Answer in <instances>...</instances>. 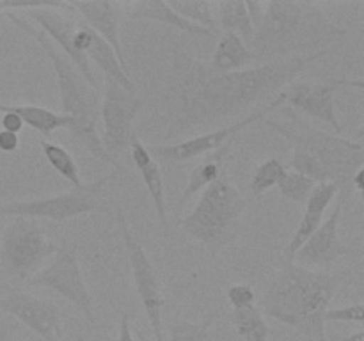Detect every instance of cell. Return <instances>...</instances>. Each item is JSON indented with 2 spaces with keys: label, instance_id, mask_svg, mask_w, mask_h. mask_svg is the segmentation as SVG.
Segmentation results:
<instances>
[{
  "label": "cell",
  "instance_id": "1",
  "mask_svg": "<svg viewBox=\"0 0 364 341\" xmlns=\"http://www.w3.org/2000/svg\"><path fill=\"white\" fill-rule=\"evenodd\" d=\"M327 53L329 50H322L240 71H217L171 41V66L159 96L167 119L164 142L242 114L247 116L252 107L265 105Z\"/></svg>",
  "mask_w": 364,
  "mask_h": 341
},
{
  "label": "cell",
  "instance_id": "2",
  "mask_svg": "<svg viewBox=\"0 0 364 341\" xmlns=\"http://www.w3.org/2000/svg\"><path fill=\"white\" fill-rule=\"evenodd\" d=\"M345 38L347 28L334 23L316 4L279 0L267 2L249 48L256 63L267 64L329 50Z\"/></svg>",
  "mask_w": 364,
  "mask_h": 341
},
{
  "label": "cell",
  "instance_id": "3",
  "mask_svg": "<svg viewBox=\"0 0 364 341\" xmlns=\"http://www.w3.org/2000/svg\"><path fill=\"white\" fill-rule=\"evenodd\" d=\"M340 284L334 274L284 263L262 298L265 315L299 330L306 341H329L326 313Z\"/></svg>",
  "mask_w": 364,
  "mask_h": 341
},
{
  "label": "cell",
  "instance_id": "4",
  "mask_svg": "<svg viewBox=\"0 0 364 341\" xmlns=\"http://www.w3.org/2000/svg\"><path fill=\"white\" fill-rule=\"evenodd\" d=\"M4 16L16 25L20 31L31 36L36 43L43 48L46 53L48 60L52 63L53 73L57 78V87H59V98H60V109H63L64 116H70L73 119V126H71V134L85 146L89 153L95 158L102 160V162L109 163L114 169L123 170V166L116 160L110 158L107 151L103 149L102 142H100V96L96 89H92L87 82L82 78L77 67L60 53V50L50 41L45 36L41 28L32 25L27 18L18 16L16 13H4Z\"/></svg>",
  "mask_w": 364,
  "mask_h": 341
},
{
  "label": "cell",
  "instance_id": "5",
  "mask_svg": "<svg viewBox=\"0 0 364 341\" xmlns=\"http://www.w3.org/2000/svg\"><path fill=\"white\" fill-rule=\"evenodd\" d=\"M245 206L244 195L231 183L228 173H223L219 180L203 190L198 205L181 219L180 226L188 237L217 252L237 234Z\"/></svg>",
  "mask_w": 364,
  "mask_h": 341
},
{
  "label": "cell",
  "instance_id": "6",
  "mask_svg": "<svg viewBox=\"0 0 364 341\" xmlns=\"http://www.w3.org/2000/svg\"><path fill=\"white\" fill-rule=\"evenodd\" d=\"M262 123L281 137L291 142V146L304 149L309 155L315 156L326 170L329 173L331 181L340 185L350 183L352 176L364 166V146L363 135L354 139L338 137L318 130L291 114L288 123H281L276 119H262Z\"/></svg>",
  "mask_w": 364,
  "mask_h": 341
},
{
  "label": "cell",
  "instance_id": "7",
  "mask_svg": "<svg viewBox=\"0 0 364 341\" xmlns=\"http://www.w3.org/2000/svg\"><path fill=\"white\" fill-rule=\"evenodd\" d=\"M123 170L114 169L110 174L98 178L91 183H84L70 192L41 199H27V201H13L0 205V217H23V219H50L55 222L87 215V213H102L109 215L110 206L105 199V187Z\"/></svg>",
  "mask_w": 364,
  "mask_h": 341
},
{
  "label": "cell",
  "instance_id": "8",
  "mask_svg": "<svg viewBox=\"0 0 364 341\" xmlns=\"http://www.w3.org/2000/svg\"><path fill=\"white\" fill-rule=\"evenodd\" d=\"M57 245L46 238L36 219L14 217L0 238V263L9 276L28 281L43 269Z\"/></svg>",
  "mask_w": 364,
  "mask_h": 341
},
{
  "label": "cell",
  "instance_id": "9",
  "mask_svg": "<svg viewBox=\"0 0 364 341\" xmlns=\"http://www.w3.org/2000/svg\"><path fill=\"white\" fill-rule=\"evenodd\" d=\"M116 222L119 227L121 238H123L124 249H127L135 291L141 298L142 309H144L146 318L151 327L153 336H155V341H164L162 315L164 308H166V298H164L155 266H153L141 238L132 229L130 222L127 220V215L121 208H116Z\"/></svg>",
  "mask_w": 364,
  "mask_h": 341
},
{
  "label": "cell",
  "instance_id": "10",
  "mask_svg": "<svg viewBox=\"0 0 364 341\" xmlns=\"http://www.w3.org/2000/svg\"><path fill=\"white\" fill-rule=\"evenodd\" d=\"M52 256L53 258L50 259L48 265H45L38 274H34L28 279V283L32 286L50 288L55 293H59L60 297L71 302L91 325H96L95 302H92V295L89 293L84 276H82L77 244L66 242L63 245H57Z\"/></svg>",
  "mask_w": 364,
  "mask_h": 341
},
{
  "label": "cell",
  "instance_id": "11",
  "mask_svg": "<svg viewBox=\"0 0 364 341\" xmlns=\"http://www.w3.org/2000/svg\"><path fill=\"white\" fill-rule=\"evenodd\" d=\"M287 103V94L279 92L277 96H274L270 102H267L265 105L259 107L258 110H252L247 116L240 117L235 123L228 124V126L217 128V130L206 131V134L196 135V137L187 139L183 142H178V144H159L148 148L149 155L153 158L164 160V162H188V160H194L198 156L210 155V153L217 151V149L223 148L224 144H228L230 141H233V137L240 131H244L245 128H249L251 124L258 123V121L265 119L267 114H272L274 110L279 109L281 105Z\"/></svg>",
  "mask_w": 364,
  "mask_h": 341
},
{
  "label": "cell",
  "instance_id": "12",
  "mask_svg": "<svg viewBox=\"0 0 364 341\" xmlns=\"http://www.w3.org/2000/svg\"><path fill=\"white\" fill-rule=\"evenodd\" d=\"M105 92L100 102V119L103 131L100 135L103 149L112 160L119 162V156L128 151L130 137L134 134V121L137 119L142 102L132 92L124 91L112 78L103 80Z\"/></svg>",
  "mask_w": 364,
  "mask_h": 341
},
{
  "label": "cell",
  "instance_id": "13",
  "mask_svg": "<svg viewBox=\"0 0 364 341\" xmlns=\"http://www.w3.org/2000/svg\"><path fill=\"white\" fill-rule=\"evenodd\" d=\"M57 9H70V4L68 2H52L45 7H36V9L25 11L27 16L31 20H34L36 23L41 27V31L45 32L46 38L50 41H55L57 46L60 48V53H64L68 60L77 67L78 73L82 75L85 82L91 85L92 89L98 91V80H96V75L92 71L91 63L87 60V57L80 52V50L75 46L73 34L75 28H77L78 20H71L70 16H63V13H59Z\"/></svg>",
  "mask_w": 364,
  "mask_h": 341
},
{
  "label": "cell",
  "instance_id": "14",
  "mask_svg": "<svg viewBox=\"0 0 364 341\" xmlns=\"http://www.w3.org/2000/svg\"><path fill=\"white\" fill-rule=\"evenodd\" d=\"M341 87L363 89L364 82L361 78H358V80L331 78V80L318 82V84L304 82V84H291L290 89L284 91V94H287V102L299 112L308 117H315V119L329 124L336 131H341L343 128L338 119L336 105H334V94Z\"/></svg>",
  "mask_w": 364,
  "mask_h": 341
},
{
  "label": "cell",
  "instance_id": "15",
  "mask_svg": "<svg viewBox=\"0 0 364 341\" xmlns=\"http://www.w3.org/2000/svg\"><path fill=\"white\" fill-rule=\"evenodd\" d=\"M0 311L13 316L41 341H64L60 309L23 291H13L0 298Z\"/></svg>",
  "mask_w": 364,
  "mask_h": 341
},
{
  "label": "cell",
  "instance_id": "16",
  "mask_svg": "<svg viewBox=\"0 0 364 341\" xmlns=\"http://www.w3.org/2000/svg\"><path fill=\"white\" fill-rule=\"evenodd\" d=\"M348 185H341L336 195V206L333 213L320 224L318 229L311 234L308 242L299 249L295 259L301 261L302 266H329L340 258L352 256V251L341 242L340 238V220L343 213L345 201H347Z\"/></svg>",
  "mask_w": 364,
  "mask_h": 341
},
{
  "label": "cell",
  "instance_id": "17",
  "mask_svg": "<svg viewBox=\"0 0 364 341\" xmlns=\"http://www.w3.org/2000/svg\"><path fill=\"white\" fill-rule=\"evenodd\" d=\"M75 46L87 57V60H92L100 70L103 71L107 78H112L114 82L121 85L124 91L135 94L137 91V85L132 80L130 75H128V67L117 59L116 52L110 48V45H107L91 27L84 23V21L78 18L77 28H75L73 34Z\"/></svg>",
  "mask_w": 364,
  "mask_h": 341
},
{
  "label": "cell",
  "instance_id": "18",
  "mask_svg": "<svg viewBox=\"0 0 364 341\" xmlns=\"http://www.w3.org/2000/svg\"><path fill=\"white\" fill-rule=\"evenodd\" d=\"M340 187L341 185L334 183V181L315 185L313 192L309 194L308 201H306V210L301 217V222H299L294 237L290 238V242H288L287 247H284L283 251L284 263H294L295 254L299 252V249H301L302 245L311 238V234L318 229L320 224L323 222V213L327 212L331 202H333L334 197L338 195Z\"/></svg>",
  "mask_w": 364,
  "mask_h": 341
},
{
  "label": "cell",
  "instance_id": "19",
  "mask_svg": "<svg viewBox=\"0 0 364 341\" xmlns=\"http://www.w3.org/2000/svg\"><path fill=\"white\" fill-rule=\"evenodd\" d=\"M70 6L87 27H91L107 45H110V48L116 52L117 59L127 66L119 39L123 6L117 2H70Z\"/></svg>",
  "mask_w": 364,
  "mask_h": 341
},
{
  "label": "cell",
  "instance_id": "20",
  "mask_svg": "<svg viewBox=\"0 0 364 341\" xmlns=\"http://www.w3.org/2000/svg\"><path fill=\"white\" fill-rule=\"evenodd\" d=\"M128 151H130L132 162L135 163V167H137L139 173H141V178L142 181H144L149 197H151L153 208H155L160 224H162L164 227H167L169 226V220H167L166 187H164L162 170H160L159 163L155 162V158L149 155L148 146L141 141L137 131L132 134Z\"/></svg>",
  "mask_w": 364,
  "mask_h": 341
},
{
  "label": "cell",
  "instance_id": "21",
  "mask_svg": "<svg viewBox=\"0 0 364 341\" xmlns=\"http://www.w3.org/2000/svg\"><path fill=\"white\" fill-rule=\"evenodd\" d=\"M127 9V16L130 20L139 21H159V23L169 25V27L176 28V31L187 32L191 36H198V38H208L215 39L217 36L213 32L206 31V28L199 27V25L191 23L180 14L174 13L167 2H155V0H144V2H132L124 6Z\"/></svg>",
  "mask_w": 364,
  "mask_h": 341
},
{
  "label": "cell",
  "instance_id": "22",
  "mask_svg": "<svg viewBox=\"0 0 364 341\" xmlns=\"http://www.w3.org/2000/svg\"><path fill=\"white\" fill-rule=\"evenodd\" d=\"M230 141L228 144H224L223 148L217 149V151L210 153L201 163L192 169L191 176H188L187 185H185L183 194L180 195V202H178V208H183L185 202L191 201L198 192L205 190L208 185H212L213 181H217L220 178V174L226 173V160H228V149L231 146Z\"/></svg>",
  "mask_w": 364,
  "mask_h": 341
},
{
  "label": "cell",
  "instance_id": "23",
  "mask_svg": "<svg viewBox=\"0 0 364 341\" xmlns=\"http://www.w3.org/2000/svg\"><path fill=\"white\" fill-rule=\"evenodd\" d=\"M4 112L18 114L23 124L39 131L45 137H50L57 130H71L73 126V119L70 116H64L63 112H53V110L39 105H4L0 103V114Z\"/></svg>",
  "mask_w": 364,
  "mask_h": 341
},
{
  "label": "cell",
  "instance_id": "24",
  "mask_svg": "<svg viewBox=\"0 0 364 341\" xmlns=\"http://www.w3.org/2000/svg\"><path fill=\"white\" fill-rule=\"evenodd\" d=\"M252 63H256L255 53L242 41L240 36L224 32L217 43L210 66L217 71H240Z\"/></svg>",
  "mask_w": 364,
  "mask_h": 341
},
{
  "label": "cell",
  "instance_id": "25",
  "mask_svg": "<svg viewBox=\"0 0 364 341\" xmlns=\"http://www.w3.org/2000/svg\"><path fill=\"white\" fill-rule=\"evenodd\" d=\"M213 6H215V18H219L217 25L224 32H233L240 36V39L247 46L251 45L255 38V27L251 23L244 0H223Z\"/></svg>",
  "mask_w": 364,
  "mask_h": 341
},
{
  "label": "cell",
  "instance_id": "26",
  "mask_svg": "<svg viewBox=\"0 0 364 341\" xmlns=\"http://www.w3.org/2000/svg\"><path fill=\"white\" fill-rule=\"evenodd\" d=\"M41 149H43V155H45L46 162L68 181L73 188H78L84 185L80 176V169H78L77 162L75 158L71 156L70 151L63 148V146L55 144L52 141H41Z\"/></svg>",
  "mask_w": 364,
  "mask_h": 341
},
{
  "label": "cell",
  "instance_id": "27",
  "mask_svg": "<svg viewBox=\"0 0 364 341\" xmlns=\"http://www.w3.org/2000/svg\"><path fill=\"white\" fill-rule=\"evenodd\" d=\"M167 4H169L171 9H173L174 13H178L187 21L199 25V27L206 28V31L219 36V25H217L215 18V6H213L212 2H198V0L185 2V0H173V2Z\"/></svg>",
  "mask_w": 364,
  "mask_h": 341
},
{
  "label": "cell",
  "instance_id": "28",
  "mask_svg": "<svg viewBox=\"0 0 364 341\" xmlns=\"http://www.w3.org/2000/svg\"><path fill=\"white\" fill-rule=\"evenodd\" d=\"M233 323L237 334L244 341H267L269 340V325H267L263 313L259 308L251 305V308L235 309Z\"/></svg>",
  "mask_w": 364,
  "mask_h": 341
},
{
  "label": "cell",
  "instance_id": "29",
  "mask_svg": "<svg viewBox=\"0 0 364 341\" xmlns=\"http://www.w3.org/2000/svg\"><path fill=\"white\" fill-rule=\"evenodd\" d=\"M287 173L288 170L287 166L283 163V160H281L279 156H270L265 162L259 163L255 169V173H252L251 181H249L251 194L255 195V197H259V195L265 194V192L270 190L272 187H277Z\"/></svg>",
  "mask_w": 364,
  "mask_h": 341
},
{
  "label": "cell",
  "instance_id": "30",
  "mask_svg": "<svg viewBox=\"0 0 364 341\" xmlns=\"http://www.w3.org/2000/svg\"><path fill=\"white\" fill-rule=\"evenodd\" d=\"M219 311H212L201 322H180L173 323L171 327V341H208V334L212 325L215 323Z\"/></svg>",
  "mask_w": 364,
  "mask_h": 341
},
{
  "label": "cell",
  "instance_id": "31",
  "mask_svg": "<svg viewBox=\"0 0 364 341\" xmlns=\"http://www.w3.org/2000/svg\"><path fill=\"white\" fill-rule=\"evenodd\" d=\"M290 166L294 167L295 173L309 178V180H313L315 183H327V181H331V176L326 170V167H323L315 156L309 155L304 149L297 148V146H294V151H291Z\"/></svg>",
  "mask_w": 364,
  "mask_h": 341
},
{
  "label": "cell",
  "instance_id": "32",
  "mask_svg": "<svg viewBox=\"0 0 364 341\" xmlns=\"http://www.w3.org/2000/svg\"><path fill=\"white\" fill-rule=\"evenodd\" d=\"M315 181L309 180V178L302 176L299 173H287L283 180L279 181V192L284 199L294 202H306L308 201L309 194L315 188Z\"/></svg>",
  "mask_w": 364,
  "mask_h": 341
},
{
  "label": "cell",
  "instance_id": "33",
  "mask_svg": "<svg viewBox=\"0 0 364 341\" xmlns=\"http://www.w3.org/2000/svg\"><path fill=\"white\" fill-rule=\"evenodd\" d=\"M364 320V305L361 302L358 304L345 305V308H333L327 309L326 322H350L361 325Z\"/></svg>",
  "mask_w": 364,
  "mask_h": 341
},
{
  "label": "cell",
  "instance_id": "34",
  "mask_svg": "<svg viewBox=\"0 0 364 341\" xmlns=\"http://www.w3.org/2000/svg\"><path fill=\"white\" fill-rule=\"evenodd\" d=\"M228 301L233 305V311L251 308V305H256V293L249 284L238 283L228 288Z\"/></svg>",
  "mask_w": 364,
  "mask_h": 341
},
{
  "label": "cell",
  "instance_id": "35",
  "mask_svg": "<svg viewBox=\"0 0 364 341\" xmlns=\"http://www.w3.org/2000/svg\"><path fill=\"white\" fill-rule=\"evenodd\" d=\"M245 7H247V14L249 18H251V23L256 31L258 25L262 23L263 16H265L267 2H245Z\"/></svg>",
  "mask_w": 364,
  "mask_h": 341
},
{
  "label": "cell",
  "instance_id": "36",
  "mask_svg": "<svg viewBox=\"0 0 364 341\" xmlns=\"http://www.w3.org/2000/svg\"><path fill=\"white\" fill-rule=\"evenodd\" d=\"M0 124H2V130L13 131V134H20L21 128H23V121L20 119L18 114H13V112H4L2 119H0Z\"/></svg>",
  "mask_w": 364,
  "mask_h": 341
},
{
  "label": "cell",
  "instance_id": "37",
  "mask_svg": "<svg viewBox=\"0 0 364 341\" xmlns=\"http://www.w3.org/2000/svg\"><path fill=\"white\" fill-rule=\"evenodd\" d=\"M20 144V139H18V134H13V131L0 130V151L11 153L18 148Z\"/></svg>",
  "mask_w": 364,
  "mask_h": 341
},
{
  "label": "cell",
  "instance_id": "38",
  "mask_svg": "<svg viewBox=\"0 0 364 341\" xmlns=\"http://www.w3.org/2000/svg\"><path fill=\"white\" fill-rule=\"evenodd\" d=\"M117 341H135L134 332H132V323H130V315L123 313L119 320V336Z\"/></svg>",
  "mask_w": 364,
  "mask_h": 341
},
{
  "label": "cell",
  "instance_id": "39",
  "mask_svg": "<svg viewBox=\"0 0 364 341\" xmlns=\"http://www.w3.org/2000/svg\"><path fill=\"white\" fill-rule=\"evenodd\" d=\"M350 187H354L355 190L359 192V194H361L363 192V169L361 170H358V173L354 174V176H352V180H350Z\"/></svg>",
  "mask_w": 364,
  "mask_h": 341
},
{
  "label": "cell",
  "instance_id": "40",
  "mask_svg": "<svg viewBox=\"0 0 364 341\" xmlns=\"http://www.w3.org/2000/svg\"><path fill=\"white\" fill-rule=\"evenodd\" d=\"M338 341H364V332L363 330H358V332L350 334V336H343Z\"/></svg>",
  "mask_w": 364,
  "mask_h": 341
},
{
  "label": "cell",
  "instance_id": "41",
  "mask_svg": "<svg viewBox=\"0 0 364 341\" xmlns=\"http://www.w3.org/2000/svg\"><path fill=\"white\" fill-rule=\"evenodd\" d=\"M137 340H139V341H146L144 334H142V332H137Z\"/></svg>",
  "mask_w": 364,
  "mask_h": 341
},
{
  "label": "cell",
  "instance_id": "42",
  "mask_svg": "<svg viewBox=\"0 0 364 341\" xmlns=\"http://www.w3.org/2000/svg\"><path fill=\"white\" fill-rule=\"evenodd\" d=\"M28 341H32V340H28Z\"/></svg>",
  "mask_w": 364,
  "mask_h": 341
}]
</instances>
